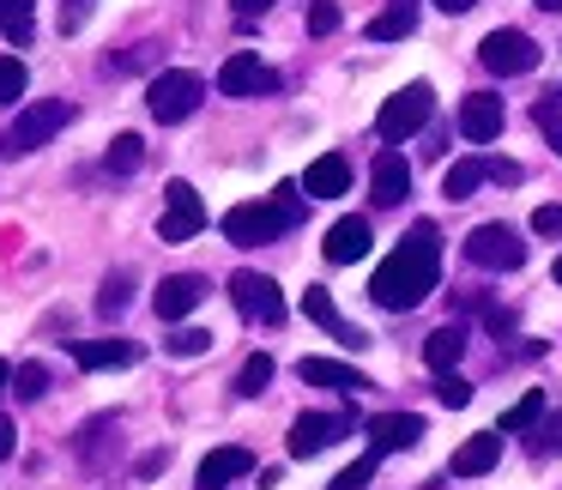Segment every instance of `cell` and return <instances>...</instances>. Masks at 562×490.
<instances>
[{"label": "cell", "mask_w": 562, "mask_h": 490, "mask_svg": "<svg viewBox=\"0 0 562 490\" xmlns=\"http://www.w3.org/2000/svg\"><path fill=\"white\" fill-rule=\"evenodd\" d=\"M164 352L170 357H200V352H212V333L206 327H176L170 339H164Z\"/></svg>", "instance_id": "cell-32"}, {"label": "cell", "mask_w": 562, "mask_h": 490, "mask_svg": "<svg viewBox=\"0 0 562 490\" xmlns=\"http://www.w3.org/2000/svg\"><path fill=\"white\" fill-rule=\"evenodd\" d=\"M91 19V0H61V31H79Z\"/></svg>", "instance_id": "cell-41"}, {"label": "cell", "mask_w": 562, "mask_h": 490, "mask_svg": "<svg viewBox=\"0 0 562 490\" xmlns=\"http://www.w3.org/2000/svg\"><path fill=\"white\" fill-rule=\"evenodd\" d=\"M484 182H490V158H465V164H453V170L441 176V194H448V200H472Z\"/></svg>", "instance_id": "cell-25"}, {"label": "cell", "mask_w": 562, "mask_h": 490, "mask_svg": "<svg viewBox=\"0 0 562 490\" xmlns=\"http://www.w3.org/2000/svg\"><path fill=\"white\" fill-rule=\"evenodd\" d=\"M308 31H315V37H333V31H339V7H333V0H315V7H308Z\"/></svg>", "instance_id": "cell-37"}, {"label": "cell", "mask_w": 562, "mask_h": 490, "mask_svg": "<svg viewBox=\"0 0 562 490\" xmlns=\"http://www.w3.org/2000/svg\"><path fill=\"white\" fill-rule=\"evenodd\" d=\"M550 272H557V285H562V255H557V267H550Z\"/></svg>", "instance_id": "cell-49"}, {"label": "cell", "mask_w": 562, "mask_h": 490, "mask_svg": "<svg viewBox=\"0 0 562 490\" xmlns=\"http://www.w3.org/2000/svg\"><path fill=\"white\" fill-rule=\"evenodd\" d=\"M550 103H562V86H557V91H550Z\"/></svg>", "instance_id": "cell-50"}, {"label": "cell", "mask_w": 562, "mask_h": 490, "mask_svg": "<svg viewBox=\"0 0 562 490\" xmlns=\"http://www.w3.org/2000/svg\"><path fill=\"white\" fill-rule=\"evenodd\" d=\"M231 303L243 309L248 321H260V327H279V321H284V297H279V285H272L267 272H236V279H231Z\"/></svg>", "instance_id": "cell-10"}, {"label": "cell", "mask_w": 562, "mask_h": 490, "mask_svg": "<svg viewBox=\"0 0 562 490\" xmlns=\"http://www.w3.org/2000/svg\"><path fill=\"white\" fill-rule=\"evenodd\" d=\"M532 231L538 236H562V207H538L532 212Z\"/></svg>", "instance_id": "cell-40"}, {"label": "cell", "mask_w": 562, "mask_h": 490, "mask_svg": "<svg viewBox=\"0 0 562 490\" xmlns=\"http://www.w3.org/2000/svg\"><path fill=\"white\" fill-rule=\"evenodd\" d=\"M284 231H291V219H284L279 200H243V207L224 212V243H236V248L279 243Z\"/></svg>", "instance_id": "cell-3"}, {"label": "cell", "mask_w": 562, "mask_h": 490, "mask_svg": "<svg viewBox=\"0 0 562 490\" xmlns=\"http://www.w3.org/2000/svg\"><path fill=\"white\" fill-rule=\"evenodd\" d=\"M538 7H544V13H562V0H538Z\"/></svg>", "instance_id": "cell-48"}, {"label": "cell", "mask_w": 562, "mask_h": 490, "mask_svg": "<svg viewBox=\"0 0 562 490\" xmlns=\"http://www.w3.org/2000/svg\"><path fill=\"white\" fill-rule=\"evenodd\" d=\"M200 98H206V79H200V74H188V67H170V74H158V79H151L146 110H151V122L176 127V122H188V115L200 110Z\"/></svg>", "instance_id": "cell-2"}, {"label": "cell", "mask_w": 562, "mask_h": 490, "mask_svg": "<svg viewBox=\"0 0 562 490\" xmlns=\"http://www.w3.org/2000/svg\"><path fill=\"white\" fill-rule=\"evenodd\" d=\"M13 448H19V430L0 417V460H13Z\"/></svg>", "instance_id": "cell-45"}, {"label": "cell", "mask_w": 562, "mask_h": 490, "mask_svg": "<svg viewBox=\"0 0 562 490\" xmlns=\"http://www.w3.org/2000/svg\"><path fill=\"white\" fill-rule=\"evenodd\" d=\"M103 164H110L115 176H134L139 164H146V140H139V134H115L110 140V158H103Z\"/></svg>", "instance_id": "cell-28"}, {"label": "cell", "mask_w": 562, "mask_h": 490, "mask_svg": "<svg viewBox=\"0 0 562 490\" xmlns=\"http://www.w3.org/2000/svg\"><path fill=\"white\" fill-rule=\"evenodd\" d=\"M484 327L490 333H514V315H508V309H496V303H484Z\"/></svg>", "instance_id": "cell-44"}, {"label": "cell", "mask_w": 562, "mask_h": 490, "mask_svg": "<svg viewBox=\"0 0 562 490\" xmlns=\"http://www.w3.org/2000/svg\"><path fill=\"white\" fill-rule=\"evenodd\" d=\"M200 303H206V279H200V272H170V279L158 285V297H151V309H158L164 321L194 315Z\"/></svg>", "instance_id": "cell-14"}, {"label": "cell", "mask_w": 562, "mask_h": 490, "mask_svg": "<svg viewBox=\"0 0 562 490\" xmlns=\"http://www.w3.org/2000/svg\"><path fill=\"white\" fill-rule=\"evenodd\" d=\"M231 7H236V19H243V25H255V19H267L279 0H231Z\"/></svg>", "instance_id": "cell-42"}, {"label": "cell", "mask_w": 562, "mask_h": 490, "mask_svg": "<svg viewBox=\"0 0 562 490\" xmlns=\"http://www.w3.org/2000/svg\"><path fill=\"white\" fill-rule=\"evenodd\" d=\"M267 388H272V357L255 352V357L243 364V376H236V393H243V400H260Z\"/></svg>", "instance_id": "cell-30"}, {"label": "cell", "mask_w": 562, "mask_h": 490, "mask_svg": "<svg viewBox=\"0 0 562 490\" xmlns=\"http://www.w3.org/2000/svg\"><path fill=\"white\" fill-rule=\"evenodd\" d=\"M25 86H31L25 62H19V55H0V103H19V98H25Z\"/></svg>", "instance_id": "cell-31"}, {"label": "cell", "mask_w": 562, "mask_h": 490, "mask_svg": "<svg viewBox=\"0 0 562 490\" xmlns=\"http://www.w3.org/2000/svg\"><path fill=\"white\" fill-rule=\"evenodd\" d=\"M405 194H412V164H405L400 152H381L375 170H369V200H375V207H400Z\"/></svg>", "instance_id": "cell-15"}, {"label": "cell", "mask_w": 562, "mask_h": 490, "mask_svg": "<svg viewBox=\"0 0 562 490\" xmlns=\"http://www.w3.org/2000/svg\"><path fill=\"white\" fill-rule=\"evenodd\" d=\"M363 436H369V454H405V448L424 442V417L417 412H381L363 424Z\"/></svg>", "instance_id": "cell-12"}, {"label": "cell", "mask_w": 562, "mask_h": 490, "mask_svg": "<svg viewBox=\"0 0 562 490\" xmlns=\"http://www.w3.org/2000/svg\"><path fill=\"white\" fill-rule=\"evenodd\" d=\"M13 393H19V400H43V393H49V369H43V364H19L13 369Z\"/></svg>", "instance_id": "cell-33"}, {"label": "cell", "mask_w": 562, "mask_h": 490, "mask_svg": "<svg viewBox=\"0 0 562 490\" xmlns=\"http://www.w3.org/2000/svg\"><path fill=\"white\" fill-rule=\"evenodd\" d=\"M248 472H255V454L248 448H212L206 460H200V490H224Z\"/></svg>", "instance_id": "cell-18"}, {"label": "cell", "mask_w": 562, "mask_h": 490, "mask_svg": "<svg viewBox=\"0 0 562 490\" xmlns=\"http://www.w3.org/2000/svg\"><path fill=\"white\" fill-rule=\"evenodd\" d=\"M562 448V412H550V417H538V430H532V454H557Z\"/></svg>", "instance_id": "cell-35"}, {"label": "cell", "mask_w": 562, "mask_h": 490, "mask_svg": "<svg viewBox=\"0 0 562 490\" xmlns=\"http://www.w3.org/2000/svg\"><path fill=\"white\" fill-rule=\"evenodd\" d=\"M110 430H115V417H91V424H86V436H79V460H86V466L110 460Z\"/></svg>", "instance_id": "cell-29"}, {"label": "cell", "mask_w": 562, "mask_h": 490, "mask_svg": "<svg viewBox=\"0 0 562 490\" xmlns=\"http://www.w3.org/2000/svg\"><path fill=\"white\" fill-rule=\"evenodd\" d=\"M31 31H37V0H0V37L31 43Z\"/></svg>", "instance_id": "cell-26"}, {"label": "cell", "mask_w": 562, "mask_h": 490, "mask_svg": "<svg viewBox=\"0 0 562 490\" xmlns=\"http://www.w3.org/2000/svg\"><path fill=\"white\" fill-rule=\"evenodd\" d=\"M303 315H308V321H315V327H327V333H339V339H345V345H369V339H363V333H357V327H351V321H345V315H339V309H333V291H321V285H315V291H303Z\"/></svg>", "instance_id": "cell-22"}, {"label": "cell", "mask_w": 562, "mask_h": 490, "mask_svg": "<svg viewBox=\"0 0 562 490\" xmlns=\"http://www.w3.org/2000/svg\"><path fill=\"white\" fill-rule=\"evenodd\" d=\"M303 194H308V200H339V194H351V164H345L339 152L315 158V164L303 170Z\"/></svg>", "instance_id": "cell-16"}, {"label": "cell", "mask_w": 562, "mask_h": 490, "mask_svg": "<svg viewBox=\"0 0 562 490\" xmlns=\"http://www.w3.org/2000/svg\"><path fill=\"white\" fill-rule=\"evenodd\" d=\"M429 110H436V91H429V86H400L387 103H381L375 134L387 140V146H400V140H412L417 127L429 122Z\"/></svg>", "instance_id": "cell-5"}, {"label": "cell", "mask_w": 562, "mask_h": 490, "mask_svg": "<svg viewBox=\"0 0 562 490\" xmlns=\"http://www.w3.org/2000/svg\"><path fill=\"white\" fill-rule=\"evenodd\" d=\"M436 7H441V13H472L477 0H436Z\"/></svg>", "instance_id": "cell-46"}, {"label": "cell", "mask_w": 562, "mask_h": 490, "mask_svg": "<svg viewBox=\"0 0 562 490\" xmlns=\"http://www.w3.org/2000/svg\"><path fill=\"white\" fill-rule=\"evenodd\" d=\"M74 357H79V369H127V364H139V345L134 339H86V345H74Z\"/></svg>", "instance_id": "cell-20"}, {"label": "cell", "mask_w": 562, "mask_h": 490, "mask_svg": "<svg viewBox=\"0 0 562 490\" xmlns=\"http://www.w3.org/2000/svg\"><path fill=\"white\" fill-rule=\"evenodd\" d=\"M7 388H13V369H7V364H0V393H7Z\"/></svg>", "instance_id": "cell-47"}, {"label": "cell", "mask_w": 562, "mask_h": 490, "mask_svg": "<svg viewBox=\"0 0 562 490\" xmlns=\"http://www.w3.org/2000/svg\"><path fill=\"white\" fill-rule=\"evenodd\" d=\"M538 417H544V393L538 388H526L520 400L508 405V412H502V436H520V430H532Z\"/></svg>", "instance_id": "cell-27"}, {"label": "cell", "mask_w": 562, "mask_h": 490, "mask_svg": "<svg viewBox=\"0 0 562 490\" xmlns=\"http://www.w3.org/2000/svg\"><path fill=\"white\" fill-rule=\"evenodd\" d=\"M206 231V207H200V194L188 182H170L164 188V219H158V236L164 243H188V236Z\"/></svg>", "instance_id": "cell-11"}, {"label": "cell", "mask_w": 562, "mask_h": 490, "mask_svg": "<svg viewBox=\"0 0 562 490\" xmlns=\"http://www.w3.org/2000/svg\"><path fill=\"white\" fill-rule=\"evenodd\" d=\"M122 309H127V279H122V272H115V279H103V297H98V315H122Z\"/></svg>", "instance_id": "cell-36"}, {"label": "cell", "mask_w": 562, "mask_h": 490, "mask_svg": "<svg viewBox=\"0 0 562 490\" xmlns=\"http://www.w3.org/2000/svg\"><path fill=\"white\" fill-rule=\"evenodd\" d=\"M74 122V103H61V98H43V103H31V110H19V122H13V134H7V152H37V146H49L61 127Z\"/></svg>", "instance_id": "cell-6"}, {"label": "cell", "mask_w": 562, "mask_h": 490, "mask_svg": "<svg viewBox=\"0 0 562 490\" xmlns=\"http://www.w3.org/2000/svg\"><path fill=\"white\" fill-rule=\"evenodd\" d=\"M490 182L514 188V182H520V164H514V158H490Z\"/></svg>", "instance_id": "cell-43"}, {"label": "cell", "mask_w": 562, "mask_h": 490, "mask_svg": "<svg viewBox=\"0 0 562 490\" xmlns=\"http://www.w3.org/2000/svg\"><path fill=\"white\" fill-rule=\"evenodd\" d=\"M496 460H502V430L472 436V442H460V454H453V478H484Z\"/></svg>", "instance_id": "cell-21"}, {"label": "cell", "mask_w": 562, "mask_h": 490, "mask_svg": "<svg viewBox=\"0 0 562 490\" xmlns=\"http://www.w3.org/2000/svg\"><path fill=\"white\" fill-rule=\"evenodd\" d=\"M465 260L484 272H514L526 260V243L508 231V224H477L472 236H465Z\"/></svg>", "instance_id": "cell-7"}, {"label": "cell", "mask_w": 562, "mask_h": 490, "mask_svg": "<svg viewBox=\"0 0 562 490\" xmlns=\"http://www.w3.org/2000/svg\"><path fill=\"white\" fill-rule=\"evenodd\" d=\"M412 31H417V0H393L387 13L369 19V37L375 43H400V37H412Z\"/></svg>", "instance_id": "cell-24"}, {"label": "cell", "mask_w": 562, "mask_h": 490, "mask_svg": "<svg viewBox=\"0 0 562 490\" xmlns=\"http://www.w3.org/2000/svg\"><path fill=\"white\" fill-rule=\"evenodd\" d=\"M218 91L224 98H272V91H279V74H272L255 49H236L231 62L218 67Z\"/></svg>", "instance_id": "cell-9"}, {"label": "cell", "mask_w": 562, "mask_h": 490, "mask_svg": "<svg viewBox=\"0 0 562 490\" xmlns=\"http://www.w3.org/2000/svg\"><path fill=\"white\" fill-rule=\"evenodd\" d=\"M369 243H375V236H369V219H339V224L327 231V243H321V248H327L333 267H351V260L369 255Z\"/></svg>", "instance_id": "cell-19"}, {"label": "cell", "mask_w": 562, "mask_h": 490, "mask_svg": "<svg viewBox=\"0 0 562 490\" xmlns=\"http://www.w3.org/2000/svg\"><path fill=\"white\" fill-rule=\"evenodd\" d=\"M477 62H484V74L514 79V74H532V67L544 62V49H538V43L526 37V31L502 25V31H490V37L477 43Z\"/></svg>", "instance_id": "cell-4"}, {"label": "cell", "mask_w": 562, "mask_h": 490, "mask_svg": "<svg viewBox=\"0 0 562 490\" xmlns=\"http://www.w3.org/2000/svg\"><path fill=\"white\" fill-rule=\"evenodd\" d=\"M357 430V417L351 412H303L291 424V454L296 460H315L321 448H333V442H345Z\"/></svg>", "instance_id": "cell-8"}, {"label": "cell", "mask_w": 562, "mask_h": 490, "mask_svg": "<svg viewBox=\"0 0 562 490\" xmlns=\"http://www.w3.org/2000/svg\"><path fill=\"white\" fill-rule=\"evenodd\" d=\"M375 460H381V454H363L357 466H345V472L333 478V490H369V485H375Z\"/></svg>", "instance_id": "cell-34"}, {"label": "cell", "mask_w": 562, "mask_h": 490, "mask_svg": "<svg viewBox=\"0 0 562 490\" xmlns=\"http://www.w3.org/2000/svg\"><path fill=\"white\" fill-rule=\"evenodd\" d=\"M538 127H544L550 152H557V158H562V110H557V103H538Z\"/></svg>", "instance_id": "cell-38"}, {"label": "cell", "mask_w": 562, "mask_h": 490, "mask_svg": "<svg viewBox=\"0 0 562 490\" xmlns=\"http://www.w3.org/2000/svg\"><path fill=\"white\" fill-rule=\"evenodd\" d=\"M436 400H441V405H465V400H472V388H465V381L448 369V376L436 381Z\"/></svg>", "instance_id": "cell-39"}, {"label": "cell", "mask_w": 562, "mask_h": 490, "mask_svg": "<svg viewBox=\"0 0 562 490\" xmlns=\"http://www.w3.org/2000/svg\"><path fill=\"white\" fill-rule=\"evenodd\" d=\"M296 376H303L308 388H339V393H363L369 388L363 369L339 364V357H303V364H296Z\"/></svg>", "instance_id": "cell-17"}, {"label": "cell", "mask_w": 562, "mask_h": 490, "mask_svg": "<svg viewBox=\"0 0 562 490\" xmlns=\"http://www.w3.org/2000/svg\"><path fill=\"white\" fill-rule=\"evenodd\" d=\"M502 127H508V110H502L496 91H465V103H460V134L472 140V146H490Z\"/></svg>", "instance_id": "cell-13"}, {"label": "cell", "mask_w": 562, "mask_h": 490, "mask_svg": "<svg viewBox=\"0 0 562 490\" xmlns=\"http://www.w3.org/2000/svg\"><path fill=\"white\" fill-rule=\"evenodd\" d=\"M465 345H472V333H465V327H436V333L424 339V357H429V369H436V376H448V369L465 357Z\"/></svg>", "instance_id": "cell-23"}, {"label": "cell", "mask_w": 562, "mask_h": 490, "mask_svg": "<svg viewBox=\"0 0 562 490\" xmlns=\"http://www.w3.org/2000/svg\"><path fill=\"white\" fill-rule=\"evenodd\" d=\"M436 285H441V231L429 219H417L412 231H405V243L369 272V303L405 315V309H417Z\"/></svg>", "instance_id": "cell-1"}]
</instances>
